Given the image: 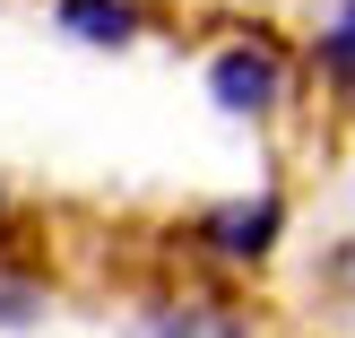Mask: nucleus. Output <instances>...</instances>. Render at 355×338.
Instances as JSON below:
<instances>
[{
	"label": "nucleus",
	"mask_w": 355,
	"mask_h": 338,
	"mask_svg": "<svg viewBox=\"0 0 355 338\" xmlns=\"http://www.w3.org/2000/svg\"><path fill=\"white\" fill-rule=\"evenodd\" d=\"M200 78H208V104H217L225 121H277L295 104V87H304V61H295L286 35H269V26H225L217 44H208Z\"/></svg>",
	"instance_id": "obj_1"
},
{
	"label": "nucleus",
	"mask_w": 355,
	"mask_h": 338,
	"mask_svg": "<svg viewBox=\"0 0 355 338\" xmlns=\"http://www.w3.org/2000/svg\"><path fill=\"white\" fill-rule=\"evenodd\" d=\"M286 226H295L286 191L260 183V191H234V200H208L182 235H191V252H200V269H217V278H252V269H269V260H277Z\"/></svg>",
	"instance_id": "obj_2"
},
{
	"label": "nucleus",
	"mask_w": 355,
	"mask_h": 338,
	"mask_svg": "<svg viewBox=\"0 0 355 338\" xmlns=\"http://www.w3.org/2000/svg\"><path fill=\"white\" fill-rule=\"evenodd\" d=\"M52 26L87 52H130L156 26V0H52Z\"/></svg>",
	"instance_id": "obj_3"
},
{
	"label": "nucleus",
	"mask_w": 355,
	"mask_h": 338,
	"mask_svg": "<svg viewBox=\"0 0 355 338\" xmlns=\"http://www.w3.org/2000/svg\"><path fill=\"white\" fill-rule=\"evenodd\" d=\"M148 338H260V330H252L243 304H225L208 287H182V295H156L148 304Z\"/></svg>",
	"instance_id": "obj_4"
},
{
	"label": "nucleus",
	"mask_w": 355,
	"mask_h": 338,
	"mask_svg": "<svg viewBox=\"0 0 355 338\" xmlns=\"http://www.w3.org/2000/svg\"><path fill=\"white\" fill-rule=\"evenodd\" d=\"M44 304H52L44 269L17 260V252H0V330H35V321H44Z\"/></svg>",
	"instance_id": "obj_5"
},
{
	"label": "nucleus",
	"mask_w": 355,
	"mask_h": 338,
	"mask_svg": "<svg viewBox=\"0 0 355 338\" xmlns=\"http://www.w3.org/2000/svg\"><path fill=\"white\" fill-rule=\"evenodd\" d=\"M312 278H321V295H329V304H355V235H338V243H329Z\"/></svg>",
	"instance_id": "obj_6"
},
{
	"label": "nucleus",
	"mask_w": 355,
	"mask_h": 338,
	"mask_svg": "<svg viewBox=\"0 0 355 338\" xmlns=\"http://www.w3.org/2000/svg\"><path fill=\"white\" fill-rule=\"evenodd\" d=\"M17 235H26V226H17V200L0 191V252H17Z\"/></svg>",
	"instance_id": "obj_7"
}]
</instances>
